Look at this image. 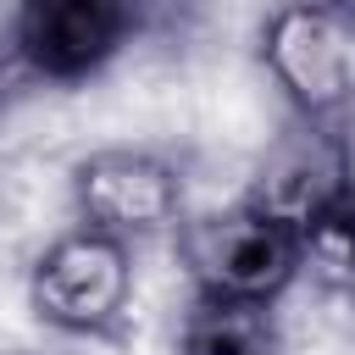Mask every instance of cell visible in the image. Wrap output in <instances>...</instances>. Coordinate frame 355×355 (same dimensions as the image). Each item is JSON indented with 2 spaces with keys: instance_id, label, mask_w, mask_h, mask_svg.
Returning <instances> with one entry per match:
<instances>
[{
  "instance_id": "1",
  "label": "cell",
  "mask_w": 355,
  "mask_h": 355,
  "mask_svg": "<svg viewBox=\"0 0 355 355\" xmlns=\"http://www.w3.org/2000/svg\"><path fill=\"white\" fill-rule=\"evenodd\" d=\"M183 261L189 277L205 300H250V305H272L305 266L300 233L261 216L255 205H227V211H205L183 227Z\"/></svg>"
},
{
  "instance_id": "2",
  "label": "cell",
  "mask_w": 355,
  "mask_h": 355,
  "mask_svg": "<svg viewBox=\"0 0 355 355\" xmlns=\"http://www.w3.org/2000/svg\"><path fill=\"white\" fill-rule=\"evenodd\" d=\"M261 61L294 116L333 122L355 105V17L333 0H283L261 22Z\"/></svg>"
},
{
  "instance_id": "3",
  "label": "cell",
  "mask_w": 355,
  "mask_h": 355,
  "mask_svg": "<svg viewBox=\"0 0 355 355\" xmlns=\"http://www.w3.org/2000/svg\"><path fill=\"white\" fill-rule=\"evenodd\" d=\"M133 300V261L128 244L94 227H72L39 250L28 266V305L55 333H111Z\"/></svg>"
},
{
  "instance_id": "4",
  "label": "cell",
  "mask_w": 355,
  "mask_h": 355,
  "mask_svg": "<svg viewBox=\"0 0 355 355\" xmlns=\"http://www.w3.org/2000/svg\"><path fill=\"white\" fill-rule=\"evenodd\" d=\"M349 194H355V183H349V150L333 133V122L294 116L261 150V161L250 172V189H244V205H255L261 216L305 233L311 222H322Z\"/></svg>"
},
{
  "instance_id": "5",
  "label": "cell",
  "mask_w": 355,
  "mask_h": 355,
  "mask_svg": "<svg viewBox=\"0 0 355 355\" xmlns=\"http://www.w3.org/2000/svg\"><path fill=\"white\" fill-rule=\"evenodd\" d=\"M72 205L83 227L128 244L183 222V178L150 150H94L72 166Z\"/></svg>"
},
{
  "instance_id": "6",
  "label": "cell",
  "mask_w": 355,
  "mask_h": 355,
  "mask_svg": "<svg viewBox=\"0 0 355 355\" xmlns=\"http://www.w3.org/2000/svg\"><path fill=\"white\" fill-rule=\"evenodd\" d=\"M133 28V0H22L11 17V44L33 83L94 78Z\"/></svg>"
},
{
  "instance_id": "7",
  "label": "cell",
  "mask_w": 355,
  "mask_h": 355,
  "mask_svg": "<svg viewBox=\"0 0 355 355\" xmlns=\"http://www.w3.org/2000/svg\"><path fill=\"white\" fill-rule=\"evenodd\" d=\"M178 355H277L272 305L250 300H194L178 327Z\"/></svg>"
},
{
  "instance_id": "8",
  "label": "cell",
  "mask_w": 355,
  "mask_h": 355,
  "mask_svg": "<svg viewBox=\"0 0 355 355\" xmlns=\"http://www.w3.org/2000/svg\"><path fill=\"white\" fill-rule=\"evenodd\" d=\"M300 250H305V266H316L322 277L355 283V194L338 200L322 222H311L300 233Z\"/></svg>"
},
{
  "instance_id": "9",
  "label": "cell",
  "mask_w": 355,
  "mask_h": 355,
  "mask_svg": "<svg viewBox=\"0 0 355 355\" xmlns=\"http://www.w3.org/2000/svg\"><path fill=\"white\" fill-rule=\"evenodd\" d=\"M28 83H33V72L22 67V55H17L11 33H6V39H0V111H6V105H11V100L28 89Z\"/></svg>"
},
{
  "instance_id": "10",
  "label": "cell",
  "mask_w": 355,
  "mask_h": 355,
  "mask_svg": "<svg viewBox=\"0 0 355 355\" xmlns=\"http://www.w3.org/2000/svg\"><path fill=\"white\" fill-rule=\"evenodd\" d=\"M333 6H338V11H344V17H355V0H333Z\"/></svg>"
}]
</instances>
